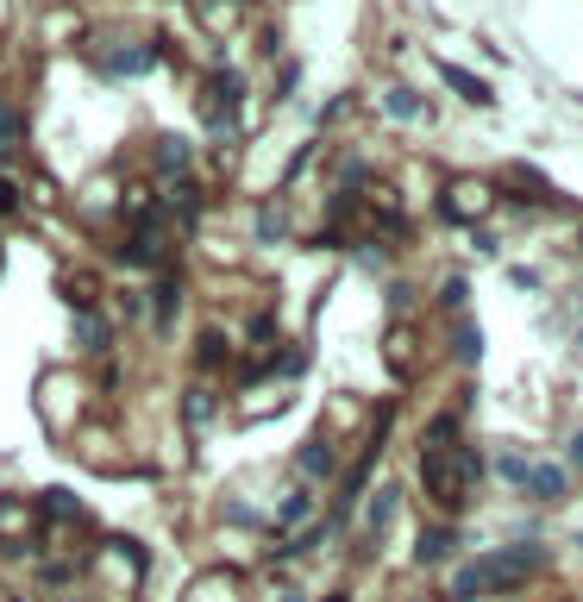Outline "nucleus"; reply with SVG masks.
Segmentation results:
<instances>
[{
  "instance_id": "f257e3e1",
  "label": "nucleus",
  "mask_w": 583,
  "mask_h": 602,
  "mask_svg": "<svg viewBox=\"0 0 583 602\" xmlns=\"http://www.w3.org/2000/svg\"><path fill=\"white\" fill-rule=\"evenodd\" d=\"M540 565H546L540 546H502V552H489V559H477L483 590H508V584H521V577H533Z\"/></svg>"
},
{
  "instance_id": "f03ea898",
  "label": "nucleus",
  "mask_w": 583,
  "mask_h": 602,
  "mask_svg": "<svg viewBox=\"0 0 583 602\" xmlns=\"http://www.w3.org/2000/svg\"><path fill=\"white\" fill-rule=\"evenodd\" d=\"M439 207H446V220L471 226V220H483L489 207H496V189H489L483 176H452V182H446V195H439Z\"/></svg>"
},
{
  "instance_id": "7ed1b4c3",
  "label": "nucleus",
  "mask_w": 583,
  "mask_h": 602,
  "mask_svg": "<svg viewBox=\"0 0 583 602\" xmlns=\"http://www.w3.org/2000/svg\"><path fill=\"white\" fill-rule=\"evenodd\" d=\"M446 552H458V527H433V534H421V546H414V559H421V565H439Z\"/></svg>"
},
{
  "instance_id": "20e7f679",
  "label": "nucleus",
  "mask_w": 583,
  "mask_h": 602,
  "mask_svg": "<svg viewBox=\"0 0 583 602\" xmlns=\"http://www.w3.org/2000/svg\"><path fill=\"white\" fill-rule=\"evenodd\" d=\"M521 490L540 496V502H558V496H565V471H558V465H552V471H533V465H527V483H521Z\"/></svg>"
},
{
  "instance_id": "39448f33",
  "label": "nucleus",
  "mask_w": 583,
  "mask_h": 602,
  "mask_svg": "<svg viewBox=\"0 0 583 602\" xmlns=\"http://www.w3.org/2000/svg\"><path fill=\"white\" fill-rule=\"evenodd\" d=\"M301 471L308 477H333V446H326V439H308V446H301Z\"/></svg>"
},
{
  "instance_id": "423d86ee",
  "label": "nucleus",
  "mask_w": 583,
  "mask_h": 602,
  "mask_svg": "<svg viewBox=\"0 0 583 602\" xmlns=\"http://www.w3.org/2000/svg\"><path fill=\"white\" fill-rule=\"evenodd\" d=\"M439 69H446V82L458 88L464 101H477V107H489V82H477V76H464V69H452V63H439Z\"/></svg>"
},
{
  "instance_id": "0eeeda50",
  "label": "nucleus",
  "mask_w": 583,
  "mask_h": 602,
  "mask_svg": "<svg viewBox=\"0 0 583 602\" xmlns=\"http://www.w3.org/2000/svg\"><path fill=\"white\" fill-rule=\"evenodd\" d=\"M383 107L395 113V120H421V113H427V107H421V95H414V88H389V95H383Z\"/></svg>"
},
{
  "instance_id": "6e6552de",
  "label": "nucleus",
  "mask_w": 583,
  "mask_h": 602,
  "mask_svg": "<svg viewBox=\"0 0 583 602\" xmlns=\"http://www.w3.org/2000/svg\"><path fill=\"white\" fill-rule=\"evenodd\" d=\"M395 502H402V490H395V483H383V490H377V502H370V534H383V527H389Z\"/></svg>"
},
{
  "instance_id": "1a4fd4ad",
  "label": "nucleus",
  "mask_w": 583,
  "mask_h": 602,
  "mask_svg": "<svg viewBox=\"0 0 583 602\" xmlns=\"http://www.w3.org/2000/svg\"><path fill=\"white\" fill-rule=\"evenodd\" d=\"M101 69H107V76H145V69H151V51H120V57H107Z\"/></svg>"
},
{
  "instance_id": "9d476101",
  "label": "nucleus",
  "mask_w": 583,
  "mask_h": 602,
  "mask_svg": "<svg viewBox=\"0 0 583 602\" xmlns=\"http://www.w3.org/2000/svg\"><path fill=\"white\" fill-rule=\"evenodd\" d=\"M483 358V333H477V320H458V364H477Z\"/></svg>"
},
{
  "instance_id": "9b49d317",
  "label": "nucleus",
  "mask_w": 583,
  "mask_h": 602,
  "mask_svg": "<svg viewBox=\"0 0 583 602\" xmlns=\"http://www.w3.org/2000/svg\"><path fill=\"white\" fill-rule=\"evenodd\" d=\"M157 157H163L157 170H163V176H176V170H182V157H189V145H182V138H157Z\"/></svg>"
},
{
  "instance_id": "f8f14e48",
  "label": "nucleus",
  "mask_w": 583,
  "mask_h": 602,
  "mask_svg": "<svg viewBox=\"0 0 583 602\" xmlns=\"http://www.w3.org/2000/svg\"><path fill=\"white\" fill-rule=\"evenodd\" d=\"M195 358H201V370H220V358H226V345H220V333H201V345H195Z\"/></svg>"
},
{
  "instance_id": "ddd939ff",
  "label": "nucleus",
  "mask_w": 583,
  "mask_h": 602,
  "mask_svg": "<svg viewBox=\"0 0 583 602\" xmlns=\"http://www.w3.org/2000/svg\"><path fill=\"white\" fill-rule=\"evenodd\" d=\"M51 508H57V521H76V515H82V508H76V496H69V490H51V496H44V515H51Z\"/></svg>"
},
{
  "instance_id": "4468645a",
  "label": "nucleus",
  "mask_w": 583,
  "mask_h": 602,
  "mask_svg": "<svg viewBox=\"0 0 583 602\" xmlns=\"http://www.w3.org/2000/svg\"><path fill=\"white\" fill-rule=\"evenodd\" d=\"M446 439H458V414H439V421L427 427V446H446Z\"/></svg>"
},
{
  "instance_id": "2eb2a0df",
  "label": "nucleus",
  "mask_w": 583,
  "mask_h": 602,
  "mask_svg": "<svg viewBox=\"0 0 583 602\" xmlns=\"http://www.w3.org/2000/svg\"><path fill=\"white\" fill-rule=\"evenodd\" d=\"M496 471H502L508 483H527V458H515V452H502V458H496Z\"/></svg>"
},
{
  "instance_id": "dca6fc26",
  "label": "nucleus",
  "mask_w": 583,
  "mask_h": 602,
  "mask_svg": "<svg viewBox=\"0 0 583 602\" xmlns=\"http://www.w3.org/2000/svg\"><path fill=\"white\" fill-rule=\"evenodd\" d=\"M7 145H19V113L0 107V151H7Z\"/></svg>"
},
{
  "instance_id": "f3484780",
  "label": "nucleus",
  "mask_w": 583,
  "mask_h": 602,
  "mask_svg": "<svg viewBox=\"0 0 583 602\" xmlns=\"http://www.w3.org/2000/svg\"><path fill=\"white\" fill-rule=\"evenodd\" d=\"M76 333H82V345H107V320H88V314H82Z\"/></svg>"
},
{
  "instance_id": "a211bd4d",
  "label": "nucleus",
  "mask_w": 583,
  "mask_h": 602,
  "mask_svg": "<svg viewBox=\"0 0 583 602\" xmlns=\"http://www.w3.org/2000/svg\"><path fill=\"white\" fill-rule=\"evenodd\" d=\"M301 370H308V358H301V352H283V358H276V377H301Z\"/></svg>"
},
{
  "instance_id": "6ab92c4d",
  "label": "nucleus",
  "mask_w": 583,
  "mask_h": 602,
  "mask_svg": "<svg viewBox=\"0 0 583 602\" xmlns=\"http://www.w3.org/2000/svg\"><path fill=\"white\" fill-rule=\"evenodd\" d=\"M301 515H314V502H308V496H289V502H283V515H276V521H301Z\"/></svg>"
},
{
  "instance_id": "aec40b11",
  "label": "nucleus",
  "mask_w": 583,
  "mask_h": 602,
  "mask_svg": "<svg viewBox=\"0 0 583 602\" xmlns=\"http://www.w3.org/2000/svg\"><path fill=\"white\" fill-rule=\"evenodd\" d=\"M13 207H19V189H13V182H0V214H13Z\"/></svg>"
},
{
  "instance_id": "412c9836",
  "label": "nucleus",
  "mask_w": 583,
  "mask_h": 602,
  "mask_svg": "<svg viewBox=\"0 0 583 602\" xmlns=\"http://www.w3.org/2000/svg\"><path fill=\"white\" fill-rule=\"evenodd\" d=\"M571 458H577V465H583V433H577V446H571Z\"/></svg>"
},
{
  "instance_id": "4be33fe9",
  "label": "nucleus",
  "mask_w": 583,
  "mask_h": 602,
  "mask_svg": "<svg viewBox=\"0 0 583 602\" xmlns=\"http://www.w3.org/2000/svg\"><path fill=\"white\" fill-rule=\"evenodd\" d=\"M326 602H345V596H326Z\"/></svg>"
},
{
  "instance_id": "5701e85b",
  "label": "nucleus",
  "mask_w": 583,
  "mask_h": 602,
  "mask_svg": "<svg viewBox=\"0 0 583 602\" xmlns=\"http://www.w3.org/2000/svg\"><path fill=\"white\" fill-rule=\"evenodd\" d=\"M577 345H583V339H577Z\"/></svg>"
}]
</instances>
